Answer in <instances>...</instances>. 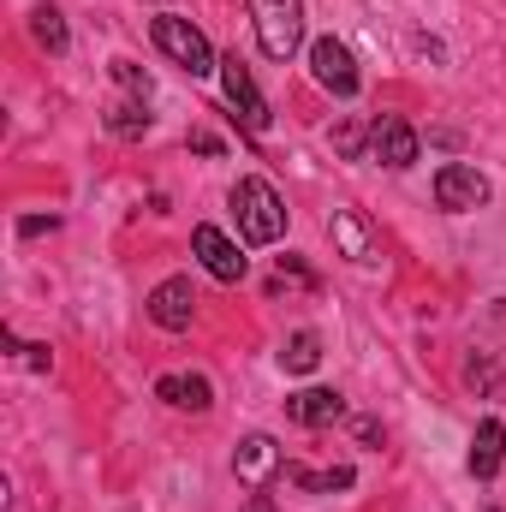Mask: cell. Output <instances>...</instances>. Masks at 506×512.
Returning a JSON list of instances; mask_svg holds the SVG:
<instances>
[{
  "label": "cell",
  "instance_id": "30bf717a",
  "mask_svg": "<svg viewBox=\"0 0 506 512\" xmlns=\"http://www.w3.org/2000/svg\"><path fill=\"white\" fill-rule=\"evenodd\" d=\"M370 155H376L381 167H411L417 161V131L405 126L399 114H381L376 126H370Z\"/></svg>",
  "mask_w": 506,
  "mask_h": 512
},
{
  "label": "cell",
  "instance_id": "ffe728a7",
  "mask_svg": "<svg viewBox=\"0 0 506 512\" xmlns=\"http://www.w3.org/2000/svg\"><path fill=\"white\" fill-rule=\"evenodd\" d=\"M24 364L30 370H48V346H24Z\"/></svg>",
  "mask_w": 506,
  "mask_h": 512
},
{
  "label": "cell",
  "instance_id": "5bb4252c",
  "mask_svg": "<svg viewBox=\"0 0 506 512\" xmlns=\"http://www.w3.org/2000/svg\"><path fill=\"white\" fill-rule=\"evenodd\" d=\"M155 393H161L167 405H179V411H209V405H215V393H209L203 376H161Z\"/></svg>",
  "mask_w": 506,
  "mask_h": 512
},
{
  "label": "cell",
  "instance_id": "8fae6325",
  "mask_svg": "<svg viewBox=\"0 0 506 512\" xmlns=\"http://www.w3.org/2000/svg\"><path fill=\"white\" fill-rule=\"evenodd\" d=\"M286 417H292V423H304V429H328V423H340V417H346V399H340L334 387H304V393H292V399H286Z\"/></svg>",
  "mask_w": 506,
  "mask_h": 512
},
{
  "label": "cell",
  "instance_id": "e0dca14e",
  "mask_svg": "<svg viewBox=\"0 0 506 512\" xmlns=\"http://www.w3.org/2000/svg\"><path fill=\"white\" fill-rule=\"evenodd\" d=\"M286 477H292L298 489H322V495L352 489V471H346V465H340V471H322V477H316V471H304V465H286Z\"/></svg>",
  "mask_w": 506,
  "mask_h": 512
},
{
  "label": "cell",
  "instance_id": "ba28073f",
  "mask_svg": "<svg viewBox=\"0 0 506 512\" xmlns=\"http://www.w3.org/2000/svg\"><path fill=\"white\" fill-rule=\"evenodd\" d=\"M233 477H239L245 489H268V483L280 477V447H274V435H245V441H239Z\"/></svg>",
  "mask_w": 506,
  "mask_h": 512
},
{
  "label": "cell",
  "instance_id": "277c9868",
  "mask_svg": "<svg viewBox=\"0 0 506 512\" xmlns=\"http://www.w3.org/2000/svg\"><path fill=\"white\" fill-rule=\"evenodd\" d=\"M221 90H227V102L239 108V126H245V131H268L274 114H268L262 90L251 84V66H245L239 54H227V60H221Z\"/></svg>",
  "mask_w": 506,
  "mask_h": 512
},
{
  "label": "cell",
  "instance_id": "ac0fdd59",
  "mask_svg": "<svg viewBox=\"0 0 506 512\" xmlns=\"http://www.w3.org/2000/svg\"><path fill=\"white\" fill-rule=\"evenodd\" d=\"M108 131H114V137H143V131H149L143 102H114V108H108Z\"/></svg>",
  "mask_w": 506,
  "mask_h": 512
},
{
  "label": "cell",
  "instance_id": "9a60e30c",
  "mask_svg": "<svg viewBox=\"0 0 506 512\" xmlns=\"http://www.w3.org/2000/svg\"><path fill=\"white\" fill-rule=\"evenodd\" d=\"M316 364H322V340H316V334H292V340H286V352H280V370L310 376Z\"/></svg>",
  "mask_w": 506,
  "mask_h": 512
},
{
  "label": "cell",
  "instance_id": "7c38bea8",
  "mask_svg": "<svg viewBox=\"0 0 506 512\" xmlns=\"http://www.w3.org/2000/svg\"><path fill=\"white\" fill-rule=\"evenodd\" d=\"M328 233H334L340 256H352V262H370V256H376V233L364 227V215H358V209H334Z\"/></svg>",
  "mask_w": 506,
  "mask_h": 512
},
{
  "label": "cell",
  "instance_id": "6da1fadb",
  "mask_svg": "<svg viewBox=\"0 0 506 512\" xmlns=\"http://www.w3.org/2000/svg\"><path fill=\"white\" fill-rule=\"evenodd\" d=\"M233 215H239V233L251 245H274L286 233V203L274 197L268 179H239L233 185Z\"/></svg>",
  "mask_w": 506,
  "mask_h": 512
},
{
  "label": "cell",
  "instance_id": "2e32d148",
  "mask_svg": "<svg viewBox=\"0 0 506 512\" xmlns=\"http://www.w3.org/2000/svg\"><path fill=\"white\" fill-rule=\"evenodd\" d=\"M30 36H36L48 54H66V18H60L54 6H36V12H30Z\"/></svg>",
  "mask_w": 506,
  "mask_h": 512
},
{
  "label": "cell",
  "instance_id": "9c48e42d",
  "mask_svg": "<svg viewBox=\"0 0 506 512\" xmlns=\"http://www.w3.org/2000/svg\"><path fill=\"white\" fill-rule=\"evenodd\" d=\"M191 251L203 256V268H209L215 280H245V256H239V245H233L221 227H209V221H203V227L191 233Z\"/></svg>",
  "mask_w": 506,
  "mask_h": 512
},
{
  "label": "cell",
  "instance_id": "4fadbf2b",
  "mask_svg": "<svg viewBox=\"0 0 506 512\" xmlns=\"http://www.w3.org/2000/svg\"><path fill=\"white\" fill-rule=\"evenodd\" d=\"M506 459V429L489 417V423H477V435H471V477H495Z\"/></svg>",
  "mask_w": 506,
  "mask_h": 512
},
{
  "label": "cell",
  "instance_id": "d6986e66",
  "mask_svg": "<svg viewBox=\"0 0 506 512\" xmlns=\"http://www.w3.org/2000/svg\"><path fill=\"white\" fill-rule=\"evenodd\" d=\"M114 78L126 84V90H131V96H137V102H149V78H143V72H137L131 60H114Z\"/></svg>",
  "mask_w": 506,
  "mask_h": 512
},
{
  "label": "cell",
  "instance_id": "8992f818",
  "mask_svg": "<svg viewBox=\"0 0 506 512\" xmlns=\"http://www.w3.org/2000/svg\"><path fill=\"white\" fill-rule=\"evenodd\" d=\"M310 72H316V84H322V90H334V96H358V66H352L346 42L316 36V42H310Z\"/></svg>",
  "mask_w": 506,
  "mask_h": 512
},
{
  "label": "cell",
  "instance_id": "3957f363",
  "mask_svg": "<svg viewBox=\"0 0 506 512\" xmlns=\"http://www.w3.org/2000/svg\"><path fill=\"white\" fill-rule=\"evenodd\" d=\"M155 48L173 60V66H185L191 78H203V72H215L221 60H215V48H209V36L191 24V18H155Z\"/></svg>",
  "mask_w": 506,
  "mask_h": 512
},
{
  "label": "cell",
  "instance_id": "52a82bcc",
  "mask_svg": "<svg viewBox=\"0 0 506 512\" xmlns=\"http://www.w3.org/2000/svg\"><path fill=\"white\" fill-rule=\"evenodd\" d=\"M191 316H197V292H191V280H161V286L149 292V322H155V328L185 334Z\"/></svg>",
  "mask_w": 506,
  "mask_h": 512
},
{
  "label": "cell",
  "instance_id": "5b68a950",
  "mask_svg": "<svg viewBox=\"0 0 506 512\" xmlns=\"http://www.w3.org/2000/svg\"><path fill=\"white\" fill-rule=\"evenodd\" d=\"M435 203L453 209V215L483 209V203H489V179H483L477 167H465V161H447V167L435 173Z\"/></svg>",
  "mask_w": 506,
  "mask_h": 512
},
{
  "label": "cell",
  "instance_id": "7a4b0ae2",
  "mask_svg": "<svg viewBox=\"0 0 506 512\" xmlns=\"http://www.w3.org/2000/svg\"><path fill=\"white\" fill-rule=\"evenodd\" d=\"M256 18V42L268 60H292L298 42H304V6L298 0H251Z\"/></svg>",
  "mask_w": 506,
  "mask_h": 512
}]
</instances>
